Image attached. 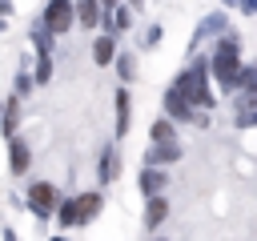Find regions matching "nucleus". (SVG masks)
<instances>
[{"label": "nucleus", "instance_id": "f257e3e1", "mask_svg": "<svg viewBox=\"0 0 257 241\" xmlns=\"http://www.w3.org/2000/svg\"><path fill=\"white\" fill-rule=\"evenodd\" d=\"M209 72H213V80H217L225 92L241 88V40H237L233 32H221L217 52H213V60H209Z\"/></svg>", "mask_w": 257, "mask_h": 241}, {"label": "nucleus", "instance_id": "f03ea898", "mask_svg": "<svg viewBox=\"0 0 257 241\" xmlns=\"http://www.w3.org/2000/svg\"><path fill=\"white\" fill-rule=\"evenodd\" d=\"M209 60H193L181 76H177V84L185 88V96L193 100V104H201V108H213V92H209Z\"/></svg>", "mask_w": 257, "mask_h": 241}, {"label": "nucleus", "instance_id": "7ed1b4c3", "mask_svg": "<svg viewBox=\"0 0 257 241\" xmlns=\"http://www.w3.org/2000/svg\"><path fill=\"white\" fill-rule=\"evenodd\" d=\"M28 209H32L36 217H52V213L60 209V193H56V185L36 181V185L28 189Z\"/></svg>", "mask_w": 257, "mask_h": 241}, {"label": "nucleus", "instance_id": "20e7f679", "mask_svg": "<svg viewBox=\"0 0 257 241\" xmlns=\"http://www.w3.org/2000/svg\"><path fill=\"white\" fill-rule=\"evenodd\" d=\"M72 20H76V4H72V0H48V8H44V24H48L56 36H64Z\"/></svg>", "mask_w": 257, "mask_h": 241}, {"label": "nucleus", "instance_id": "39448f33", "mask_svg": "<svg viewBox=\"0 0 257 241\" xmlns=\"http://www.w3.org/2000/svg\"><path fill=\"white\" fill-rule=\"evenodd\" d=\"M165 108H169V116H173V120H193V100L185 96V88H181V84H173V88L165 92Z\"/></svg>", "mask_w": 257, "mask_h": 241}, {"label": "nucleus", "instance_id": "423d86ee", "mask_svg": "<svg viewBox=\"0 0 257 241\" xmlns=\"http://www.w3.org/2000/svg\"><path fill=\"white\" fill-rule=\"evenodd\" d=\"M221 32H229V28H225V12H209V16L197 24V32H193V48H197L205 36H221Z\"/></svg>", "mask_w": 257, "mask_h": 241}, {"label": "nucleus", "instance_id": "0eeeda50", "mask_svg": "<svg viewBox=\"0 0 257 241\" xmlns=\"http://www.w3.org/2000/svg\"><path fill=\"white\" fill-rule=\"evenodd\" d=\"M181 145L177 141H165V145H153L149 149V157H145V165H173V161H181Z\"/></svg>", "mask_w": 257, "mask_h": 241}, {"label": "nucleus", "instance_id": "6e6552de", "mask_svg": "<svg viewBox=\"0 0 257 241\" xmlns=\"http://www.w3.org/2000/svg\"><path fill=\"white\" fill-rule=\"evenodd\" d=\"M165 181H169V177H165L157 165H149V169L141 173V193H145V197H157V193H165Z\"/></svg>", "mask_w": 257, "mask_h": 241}, {"label": "nucleus", "instance_id": "1a4fd4ad", "mask_svg": "<svg viewBox=\"0 0 257 241\" xmlns=\"http://www.w3.org/2000/svg\"><path fill=\"white\" fill-rule=\"evenodd\" d=\"M100 213V193H80L76 197V221L84 225V221H92Z\"/></svg>", "mask_w": 257, "mask_h": 241}, {"label": "nucleus", "instance_id": "9d476101", "mask_svg": "<svg viewBox=\"0 0 257 241\" xmlns=\"http://www.w3.org/2000/svg\"><path fill=\"white\" fill-rule=\"evenodd\" d=\"M100 16H104V4H100V0H80V4H76V20H80L84 28H96Z\"/></svg>", "mask_w": 257, "mask_h": 241}, {"label": "nucleus", "instance_id": "9b49d317", "mask_svg": "<svg viewBox=\"0 0 257 241\" xmlns=\"http://www.w3.org/2000/svg\"><path fill=\"white\" fill-rule=\"evenodd\" d=\"M153 145H165V141H177V129H173V116H157L153 129H149Z\"/></svg>", "mask_w": 257, "mask_h": 241}, {"label": "nucleus", "instance_id": "f8f14e48", "mask_svg": "<svg viewBox=\"0 0 257 241\" xmlns=\"http://www.w3.org/2000/svg\"><path fill=\"white\" fill-rule=\"evenodd\" d=\"M8 141H12V149H8L12 173H28V145H24V137H8Z\"/></svg>", "mask_w": 257, "mask_h": 241}, {"label": "nucleus", "instance_id": "ddd939ff", "mask_svg": "<svg viewBox=\"0 0 257 241\" xmlns=\"http://www.w3.org/2000/svg\"><path fill=\"white\" fill-rule=\"evenodd\" d=\"M165 217H169V205H165V197H161V193H157V197H149V209H145V225H149V229H157Z\"/></svg>", "mask_w": 257, "mask_h": 241}, {"label": "nucleus", "instance_id": "4468645a", "mask_svg": "<svg viewBox=\"0 0 257 241\" xmlns=\"http://www.w3.org/2000/svg\"><path fill=\"white\" fill-rule=\"evenodd\" d=\"M128 120H133V112H128V88H120L116 92V137L128 133Z\"/></svg>", "mask_w": 257, "mask_h": 241}, {"label": "nucleus", "instance_id": "2eb2a0df", "mask_svg": "<svg viewBox=\"0 0 257 241\" xmlns=\"http://www.w3.org/2000/svg\"><path fill=\"white\" fill-rule=\"evenodd\" d=\"M116 56V44H112V36H96V44H92V60L96 64H108Z\"/></svg>", "mask_w": 257, "mask_h": 241}, {"label": "nucleus", "instance_id": "dca6fc26", "mask_svg": "<svg viewBox=\"0 0 257 241\" xmlns=\"http://www.w3.org/2000/svg\"><path fill=\"white\" fill-rule=\"evenodd\" d=\"M52 36H56V32H52L44 20L32 24V44H36V52H48V48H52Z\"/></svg>", "mask_w": 257, "mask_h": 241}, {"label": "nucleus", "instance_id": "f3484780", "mask_svg": "<svg viewBox=\"0 0 257 241\" xmlns=\"http://www.w3.org/2000/svg\"><path fill=\"white\" fill-rule=\"evenodd\" d=\"M116 177V149H104L100 153V181H112Z\"/></svg>", "mask_w": 257, "mask_h": 241}, {"label": "nucleus", "instance_id": "a211bd4d", "mask_svg": "<svg viewBox=\"0 0 257 241\" xmlns=\"http://www.w3.org/2000/svg\"><path fill=\"white\" fill-rule=\"evenodd\" d=\"M104 24H108V28H128V24H133V8H116Z\"/></svg>", "mask_w": 257, "mask_h": 241}, {"label": "nucleus", "instance_id": "6ab92c4d", "mask_svg": "<svg viewBox=\"0 0 257 241\" xmlns=\"http://www.w3.org/2000/svg\"><path fill=\"white\" fill-rule=\"evenodd\" d=\"M52 80V60H48V52H40V60H36V84H48Z\"/></svg>", "mask_w": 257, "mask_h": 241}, {"label": "nucleus", "instance_id": "aec40b11", "mask_svg": "<svg viewBox=\"0 0 257 241\" xmlns=\"http://www.w3.org/2000/svg\"><path fill=\"white\" fill-rule=\"evenodd\" d=\"M16 120H20V100H8V104H4V133H12Z\"/></svg>", "mask_w": 257, "mask_h": 241}, {"label": "nucleus", "instance_id": "412c9836", "mask_svg": "<svg viewBox=\"0 0 257 241\" xmlns=\"http://www.w3.org/2000/svg\"><path fill=\"white\" fill-rule=\"evenodd\" d=\"M116 72H120L124 80H133V72H137V60H133L128 52H124V56H116Z\"/></svg>", "mask_w": 257, "mask_h": 241}, {"label": "nucleus", "instance_id": "4be33fe9", "mask_svg": "<svg viewBox=\"0 0 257 241\" xmlns=\"http://www.w3.org/2000/svg\"><path fill=\"white\" fill-rule=\"evenodd\" d=\"M241 88H245V92H257V64L241 68Z\"/></svg>", "mask_w": 257, "mask_h": 241}, {"label": "nucleus", "instance_id": "5701e85b", "mask_svg": "<svg viewBox=\"0 0 257 241\" xmlns=\"http://www.w3.org/2000/svg\"><path fill=\"white\" fill-rule=\"evenodd\" d=\"M32 80H36V76H28V72H20V76H16V96H24V92H32Z\"/></svg>", "mask_w": 257, "mask_h": 241}, {"label": "nucleus", "instance_id": "b1692460", "mask_svg": "<svg viewBox=\"0 0 257 241\" xmlns=\"http://www.w3.org/2000/svg\"><path fill=\"white\" fill-rule=\"evenodd\" d=\"M145 48H153V44H161V24H153L149 32H145V40H141Z\"/></svg>", "mask_w": 257, "mask_h": 241}, {"label": "nucleus", "instance_id": "393cba45", "mask_svg": "<svg viewBox=\"0 0 257 241\" xmlns=\"http://www.w3.org/2000/svg\"><path fill=\"white\" fill-rule=\"evenodd\" d=\"M241 4V12H249V16H257V0H237Z\"/></svg>", "mask_w": 257, "mask_h": 241}, {"label": "nucleus", "instance_id": "a878e982", "mask_svg": "<svg viewBox=\"0 0 257 241\" xmlns=\"http://www.w3.org/2000/svg\"><path fill=\"white\" fill-rule=\"evenodd\" d=\"M100 4H104V8H116V0H100Z\"/></svg>", "mask_w": 257, "mask_h": 241}, {"label": "nucleus", "instance_id": "bb28decb", "mask_svg": "<svg viewBox=\"0 0 257 241\" xmlns=\"http://www.w3.org/2000/svg\"><path fill=\"white\" fill-rule=\"evenodd\" d=\"M128 4H133V8H137V4H141V0H128Z\"/></svg>", "mask_w": 257, "mask_h": 241}, {"label": "nucleus", "instance_id": "cd10ccee", "mask_svg": "<svg viewBox=\"0 0 257 241\" xmlns=\"http://www.w3.org/2000/svg\"><path fill=\"white\" fill-rule=\"evenodd\" d=\"M52 241H68V237H52Z\"/></svg>", "mask_w": 257, "mask_h": 241}, {"label": "nucleus", "instance_id": "c85d7f7f", "mask_svg": "<svg viewBox=\"0 0 257 241\" xmlns=\"http://www.w3.org/2000/svg\"><path fill=\"white\" fill-rule=\"evenodd\" d=\"M0 116H4V104H0Z\"/></svg>", "mask_w": 257, "mask_h": 241}]
</instances>
